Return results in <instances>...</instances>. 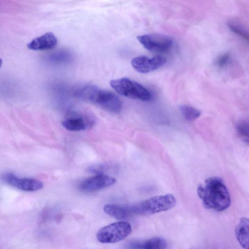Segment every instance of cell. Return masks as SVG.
<instances>
[{
	"label": "cell",
	"instance_id": "21",
	"mask_svg": "<svg viewBox=\"0 0 249 249\" xmlns=\"http://www.w3.org/2000/svg\"><path fill=\"white\" fill-rule=\"evenodd\" d=\"M64 57L66 59L68 58V57H69V55H68V53H65L63 52H58L53 54L51 56V59L54 61H62V60H64Z\"/></svg>",
	"mask_w": 249,
	"mask_h": 249
},
{
	"label": "cell",
	"instance_id": "4",
	"mask_svg": "<svg viewBox=\"0 0 249 249\" xmlns=\"http://www.w3.org/2000/svg\"><path fill=\"white\" fill-rule=\"evenodd\" d=\"M110 85L119 94L131 99L146 101L151 98L146 88L127 77L111 80Z\"/></svg>",
	"mask_w": 249,
	"mask_h": 249
},
{
	"label": "cell",
	"instance_id": "11",
	"mask_svg": "<svg viewBox=\"0 0 249 249\" xmlns=\"http://www.w3.org/2000/svg\"><path fill=\"white\" fill-rule=\"evenodd\" d=\"M93 121L83 117L71 118L63 121L62 125L66 129L71 131H78L90 128Z\"/></svg>",
	"mask_w": 249,
	"mask_h": 249
},
{
	"label": "cell",
	"instance_id": "5",
	"mask_svg": "<svg viewBox=\"0 0 249 249\" xmlns=\"http://www.w3.org/2000/svg\"><path fill=\"white\" fill-rule=\"evenodd\" d=\"M131 232L132 228L129 223L120 221L103 227L99 230L96 236L102 243H115L125 239Z\"/></svg>",
	"mask_w": 249,
	"mask_h": 249
},
{
	"label": "cell",
	"instance_id": "22",
	"mask_svg": "<svg viewBox=\"0 0 249 249\" xmlns=\"http://www.w3.org/2000/svg\"><path fill=\"white\" fill-rule=\"evenodd\" d=\"M2 63V59L0 58V67L1 66Z\"/></svg>",
	"mask_w": 249,
	"mask_h": 249
},
{
	"label": "cell",
	"instance_id": "1",
	"mask_svg": "<svg viewBox=\"0 0 249 249\" xmlns=\"http://www.w3.org/2000/svg\"><path fill=\"white\" fill-rule=\"evenodd\" d=\"M197 193L206 209L221 212L230 206L229 191L220 178H207L198 186Z\"/></svg>",
	"mask_w": 249,
	"mask_h": 249
},
{
	"label": "cell",
	"instance_id": "20",
	"mask_svg": "<svg viewBox=\"0 0 249 249\" xmlns=\"http://www.w3.org/2000/svg\"><path fill=\"white\" fill-rule=\"evenodd\" d=\"M144 241L136 240L130 242L127 246V249H142Z\"/></svg>",
	"mask_w": 249,
	"mask_h": 249
},
{
	"label": "cell",
	"instance_id": "6",
	"mask_svg": "<svg viewBox=\"0 0 249 249\" xmlns=\"http://www.w3.org/2000/svg\"><path fill=\"white\" fill-rule=\"evenodd\" d=\"M138 40L148 51L154 53H165L171 48L172 39L165 35L151 34L139 36Z\"/></svg>",
	"mask_w": 249,
	"mask_h": 249
},
{
	"label": "cell",
	"instance_id": "19",
	"mask_svg": "<svg viewBox=\"0 0 249 249\" xmlns=\"http://www.w3.org/2000/svg\"><path fill=\"white\" fill-rule=\"evenodd\" d=\"M230 56L227 53L220 55L216 61V64L218 67L221 68L226 66L230 60Z\"/></svg>",
	"mask_w": 249,
	"mask_h": 249
},
{
	"label": "cell",
	"instance_id": "18",
	"mask_svg": "<svg viewBox=\"0 0 249 249\" xmlns=\"http://www.w3.org/2000/svg\"><path fill=\"white\" fill-rule=\"evenodd\" d=\"M108 169H109L108 165L102 164L90 166L88 168V170L90 172L97 174H103V173H104Z\"/></svg>",
	"mask_w": 249,
	"mask_h": 249
},
{
	"label": "cell",
	"instance_id": "7",
	"mask_svg": "<svg viewBox=\"0 0 249 249\" xmlns=\"http://www.w3.org/2000/svg\"><path fill=\"white\" fill-rule=\"evenodd\" d=\"M5 183L19 190L26 192H34L41 189L43 183L40 180L32 178H19L11 173H6L1 176Z\"/></svg>",
	"mask_w": 249,
	"mask_h": 249
},
{
	"label": "cell",
	"instance_id": "9",
	"mask_svg": "<svg viewBox=\"0 0 249 249\" xmlns=\"http://www.w3.org/2000/svg\"><path fill=\"white\" fill-rule=\"evenodd\" d=\"M116 179L105 174H97L83 181L80 185V189L84 192H92L109 187L114 184Z\"/></svg>",
	"mask_w": 249,
	"mask_h": 249
},
{
	"label": "cell",
	"instance_id": "8",
	"mask_svg": "<svg viewBox=\"0 0 249 249\" xmlns=\"http://www.w3.org/2000/svg\"><path fill=\"white\" fill-rule=\"evenodd\" d=\"M165 62L166 59L160 55L153 57L141 55L133 58L131 63L138 72L147 73L159 69Z\"/></svg>",
	"mask_w": 249,
	"mask_h": 249
},
{
	"label": "cell",
	"instance_id": "10",
	"mask_svg": "<svg viewBox=\"0 0 249 249\" xmlns=\"http://www.w3.org/2000/svg\"><path fill=\"white\" fill-rule=\"evenodd\" d=\"M57 43V39L54 35L52 32H47L33 39L27 46L32 50H48L55 47Z\"/></svg>",
	"mask_w": 249,
	"mask_h": 249
},
{
	"label": "cell",
	"instance_id": "17",
	"mask_svg": "<svg viewBox=\"0 0 249 249\" xmlns=\"http://www.w3.org/2000/svg\"><path fill=\"white\" fill-rule=\"evenodd\" d=\"M236 130L241 138L246 142H249V125L245 121H240L236 125Z\"/></svg>",
	"mask_w": 249,
	"mask_h": 249
},
{
	"label": "cell",
	"instance_id": "12",
	"mask_svg": "<svg viewBox=\"0 0 249 249\" xmlns=\"http://www.w3.org/2000/svg\"><path fill=\"white\" fill-rule=\"evenodd\" d=\"M249 222L247 217L241 218L235 231L237 240L244 249H249Z\"/></svg>",
	"mask_w": 249,
	"mask_h": 249
},
{
	"label": "cell",
	"instance_id": "3",
	"mask_svg": "<svg viewBox=\"0 0 249 249\" xmlns=\"http://www.w3.org/2000/svg\"><path fill=\"white\" fill-rule=\"evenodd\" d=\"M176 199L172 194L157 196L129 205L132 215H150L167 211L175 206Z\"/></svg>",
	"mask_w": 249,
	"mask_h": 249
},
{
	"label": "cell",
	"instance_id": "14",
	"mask_svg": "<svg viewBox=\"0 0 249 249\" xmlns=\"http://www.w3.org/2000/svg\"><path fill=\"white\" fill-rule=\"evenodd\" d=\"M167 242L160 237H154L144 241L142 249H166Z\"/></svg>",
	"mask_w": 249,
	"mask_h": 249
},
{
	"label": "cell",
	"instance_id": "15",
	"mask_svg": "<svg viewBox=\"0 0 249 249\" xmlns=\"http://www.w3.org/2000/svg\"><path fill=\"white\" fill-rule=\"evenodd\" d=\"M179 110L183 117L188 121H193L200 116L197 109L189 105H183L179 107Z\"/></svg>",
	"mask_w": 249,
	"mask_h": 249
},
{
	"label": "cell",
	"instance_id": "16",
	"mask_svg": "<svg viewBox=\"0 0 249 249\" xmlns=\"http://www.w3.org/2000/svg\"><path fill=\"white\" fill-rule=\"evenodd\" d=\"M229 28L235 34L238 35L244 39L248 40L249 36L247 31L242 25L234 20H229L228 22Z\"/></svg>",
	"mask_w": 249,
	"mask_h": 249
},
{
	"label": "cell",
	"instance_id": "2",
	"mask_svg": "<svg viewBox=\"0 0 249 249\" xmlns=\"http://www.w3.org/2000/svg\"><path fill=\"white\" fill-rule=\"evenodd\" d=\"M75 94L81 99L95 104L111 112L119 113L122 108V102L116 94L95 86H82L76 90Z\"/></svg>",
	"mask_w": 249,
	"mask_h": 249
},
{
	"label": "cell",
	"instance_id": "13",
	"mask_svg": "<svg viewBox=\"0 0 249 249\" xmlns=\"http://www.w3.org/2000/svg\"><path fill=\"white\" fill-rule=\"evenodd\" d=\"M105 213L115 219L124 220L132 215L129 205L108 204L103 208Z\"/></svg>",
	"mask_w": 249,
	"mask_h": 249
}]
</instances>
